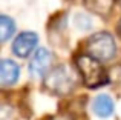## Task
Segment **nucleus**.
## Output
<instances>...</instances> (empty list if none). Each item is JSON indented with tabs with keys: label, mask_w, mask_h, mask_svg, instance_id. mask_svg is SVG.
<instances>
[{
	"label": "nucleus",
	"mask_w": 121,
	"mask_h": 120,
	"mask_svg": "<svg viewBox=\"0 0 121 120\" xmlns=\"http://www.w3.org/2000/svg\"><path fill=\"white\" fill-rule=\"evenodd\" d=\"M92 109L94 112L101 119H107L113 114V109H115V103L106 94H100L94 99V103H92Z\"/></svg>",
	"instance_id": "nucleus-7"
},
{
	"label": "nucleus",
	"mask_w": 121,
	"mask_h": 120,
	"mask_svg": "<svg viewBox=\"0 0 121 120\" xmlns=\"http://www.w3.org/2000/svg\"><path fill=\"white\" fill-rule=\"evenodd\" d=\"M117 52V43L109 32H97L87 42V54L100 62L113 59Z\"/></svg>",
	"instance_id": "nucleus-2"
},
{
	"label": "nucleus",
	"mask_w": 121,
	"mask_h": 120,
	"mask_svg": "<svg viewBox=\"0 0 121 120\" xmlns=\"http://www.w3.org/2000/svg\"><path fill=\"white\" fill-rule=\"evenodd\" d=\"M118 31H120V34H121V20H120V25H118Z\"/></svg>",
	"instance_id": "nucleus-11"
},
{
	"label": "nucleus",
	"mask_w": 121,
	"mask_h": 120,
	"mask_svg": "<svg viewBox=\"0 0 121 120\" xmlns=\"http://www.w3.org/2000/svg\"><path fill=\"white\" fill-rule=\"evenodd\" d=\"M15 31V23L8 15H0V43L11 39Z\"/></svg>",
	"instance_id": "nucleus-9"
},
{
	"label": "nucleus",
	"mask_w": 121,
	"mask_h": 120,
	"mask_svg": "<svg viewBox=\"0 0 121 120\" xmlns=\"http://www.w3.org/2000/svg\"><path fill=\"white\" fill-rule=\"evenodd\" d=\"M72 86H74V77L66 66H58L52 69L46 77V88L58 96L71 92Z\"/></svg>",
	"instance_id": "nucleus-3"
},
{
	"label": "nucleus",
	"mask_w": 121,
	"mask_h": 120,
	"mask_svg": "<svg viewBox=\"0 0 121 120\" xmlns=\"http://www.w3.org/2000/svg\"><path fill=\"white\" fill-rule=\"evenodd\" d=\"M75 65L80 72L83 82L87 88H98L103 86L107 82V75L100 60L94 59L89 54H80L75 59Z\"/></svg>",
	"instance_id": "nucleus-1"
},
{
	"label": "nucleus",
	"mask_w": 121,
	"mask_h": 120,
	"mask_svg": "<svg viewBox=\"0 0 121 120\" xmlns=\"http://www.w3.org/2000/svg\"><path fill=\"white\" fill-rule=\"evenodd\" d=\"M51 63H52V54H51L48 49L40 48L34 52L32 59L29 63V72L32 77H43L51 68Z\"/></svg>",
	"instance_id": "nucleus-5"
},
{
	"label": "nucleus",
	"mask_w": 121,
	"mask_h": 120,
	"mask_svg": "<svg viewBox=\"0 0 121 120\" xmlns=\"http://www.w3.org/2000/svg\"><path fill=\"white\" fill-rule=\"evenodd\" d=\"M20 68L15 62L9 59L0 60V86H12L18 80Z\"/></svg>",
	"instance_id": "nucleus-6"
},
{
	"label": "nucleus",
	"mask_w": 121,
	"mask_h": 120,
	"mask_svg": "<svg viewBox=\"0 0 121 120\" xmlns=\"http://www.w3.org/2000/svg\"><path fill=\"white\" fill-rule=\"evenodd\" d=\"M84 5L87 9L100 15H107L112 9L113 0H84Z\"/></svg>",
	"instance_id": "nucleus-8"
},
{
	"label": "nucleus",
	"mask_w": 121,
	"mask_h": 120,
	"mask_svg": "<svg viewBox=\"0 0 121 120\" xmlns=\"http://www.w3.org/2000/svg\"><path fill=\"white\" fill-rule=\"evenodd\" d=\"M49 120H72L69 115H65V114H61V115H55V117H51Z\"/></svg>",
	"instance_id": "nucleus-10"
},
{
	"label": "nucleus",
	"mask_w": 121,
	"mask_h": 120,
	"mask_svg": "<svg viewBox=\"0 0 121 120\" xmlns=\"http://www.w3.org/2000/svg\"><path fill=\"white\" fill-rule=\"evenodd\" d=\"M37 43H39V36L35 32H31V31H25L15 37L14 43H12V52L17 57L25 59L31 52L35 51Z\"/></svg>",
	"instance_id": "nucleus-4"
}]
</instances>
